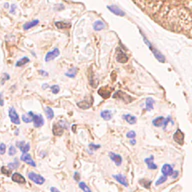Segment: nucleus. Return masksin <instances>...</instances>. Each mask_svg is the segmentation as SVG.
Returning <instances> with one entry per match:
<instances>
[{
	"label": "nucleus",
	"mask_w": 192,
	"mask_h": 192,
	"mask_svg": "<svg viewBox=\"0 0 192 192\" xmlns=\"http://www.w3.org/2000/svg\"><path fill=\"white\" fill-rule=\"evenodd\" d=\"M113 98L115 99H120V100H122L124 103H130L132 100H133V98H131L128 94L124 93L123 91H116L114 94H113Z\"/></svg>",
	"instance_id": "f257e3e1"
},
{
	"label": "nucleus",
	"mask_w": 192,
	"mask_h": 192,
	"mask_svg": "<svg viewBox=\"0 0 192 192\" xmlns=\"http://www.w3.org/2000/svg\"><path fill=\"white\" fill-rule=\"evenodd\" d=\"M28 177H29L30 180L35 182V183L38 184V185H41V184H43L44 182H45V179H44L41 175L34 173V172H29V173H28Z\"/></svg>",
	"instance_id": "f03ea898"
},
{
	"label": "nucleus",
	"mask_w": 192,
	"mask_h": 192,
	"mask_svg": "<svg viewBox=\"0 0 192 192\" xmlns=\"http://www.w3.org/2000/svg\"><path fill=\"white\" fill-rule=\"evenodd\" d=\"M32 122H33V125H34V127H35V128L41 127V126L44 124L43 116H42L41 114H34Z\"/></svg>",
	"instance_id": "7ed1b4c3"
},
{
	"label": "nucleus",
	"mask_w": 192,
	"mask_h": 192,
	"mask_svg": "<svg viewBox=\"0 0 192 192\" xmlns=\"http://www.w3.org/2000/svg\"><path fill=\"white\" fill-rule=\"evenodd\" d=\"M9 118H10V120L14 124H19V123H20V119H19L18 114H17L16 110H15L13 107H11L10 110H9Z\"/></svg>",
	"instance_id": "20e7f679"
},
{
	"label": "nucleus",
	"mask_w": 192,
	"mask_h": 192,
	"mask_svg": "<svg viewBox=\"0 0 192 192\" xmlns=\"http://www.w3.org/2000/svg\"><path fill=\"white\" fill-rule=\"evenodd\" d=\"M20 160H22L23 162L27 163V164L30 165V166H33V167L36 166L34 160L32 159V157L30 156V154H28V153H23V154L21 155V157H20Z\"/></svg>",
	"instance_id": "39448f33"
},
{
	"label": "nucleus",
	"mask_w": 192,
	"mask_h": 192,
	"mask_svg": "<svg viewBox=\"0 0 192 192\" xmlns=\"http://www.w3.org/2000/svg\"><path fill=\"white\" fill-rule=\"evenodd\" d=\"M59 49L58 48H54L52 51H50V52H48L47 54H46L45 56V61L46 62H48V61H51L53 60V59H55L57 56H59Z\"/></svg>",
	"instance_id": "423d86ee"
},
{
	"label": "nucleus",
	"mask_w": 192,
	"mask_h": 192,
	"mask_svg": "<svg viewBox=\"0 0 192 192\" xmlns=\"http://www.w3.org/2000/svg\"><path fill=\"white\" fill-rule=\"evenodd\" d=\"M173 139H174V141H175L176 143L180 144V145H182V144H183V142H184V134L182 133L181 130H180V129L176 130V132L174 133Z\"/></svg>",
	"instance_id": "0eeeda50"
},
{
	"label": "nucleus",
	"mask_w": 192,
	"mask_h": 192,
	"mask_svg": "<svg viewBox=\"0 0 192 192\" xmlns=\"http://www.w3.org/2000/svg\"><path fill=\"white\" fill-rule=\"evenodd\" d=\"M109 157H110V159L117 165V166H120V165H121L122 157L120 156V155L115 154V153H113V152H109Z\"/></svg>",
	"instance_id": "6e6552de"
},
{
	"label": "nucleus",
	"mask_w": 192,
	"mask_h": 192,
	"mask_svg": "<svg viewBox=\"0 0 192 192\" xmlns=\"http://www.w3.org/2000/svg\"><path fill=\"white\" fill-rule=\"evenodd\" d=\"M116 59H117V61L120 62V63H126L128 61V56H127L126 53L123 52V51L119 50L118 52H117Z\"/></svg>",
	"instance_id": "1a4fd4ad"
},
{
	"label": "nucleus",
	"mask_w": 192,
	"mask_h": 192,
	"mask_svg": "<svg viewBox=\"0 0 192 192\" xmlns=\"http://www.w3.org/2000/svg\"><path fill=\"white\" fill-rule=\"evenodd\" d=\"M161 171H162V173H163V175H164V176H169V175H171V174L173 173V168H172L171 165L165 164V165H163Z\"/></svg>",
	"instance_id": "9d476101"
},
{
	"label": "nucleus",
	"mask_w": 192,
	"mask_h": 192,
	"mask_svg": "<svg viewBox=\"0 0 192 192\" xmlns=\"http://www.w3.org/2000/svg\"><path fill=\"white\" fill-rule=\"evenodd\" d=\"M64 129L65 127L64 126H60V123H57L53 125V133H54V135H57V136L62 135L63 130Z\"/></svg>",
	"instance_id": "9b49d317"
},
{
	"label": "nucleus",
	"mask_w": 192,
	"mask_h": 192,
	"mask_svg": "<svg viewBox=\"0 0 192 192\" xmlns=\"http://www.w3.org/2000/svg\"><path fill=\"white\" fill-rule=\"evenodd\" d=\"M17 146L20 148V150L22 151L23 153H27L30 149L29 143H25V142H23V141L18 142V143H17Z\"/></svg>",
	"instance_id": "f8f14e48"
},
{
	"label": "nucleus",
	"mask_w": 192,
	"mask_h": 192,
	"mask_svg": "<svg viewBox=\"0 0 192 192\" xmlns=\"http://www.w3.org/2000/svg\"><path fill=\"white\" fill-rule=\"evenodd\" d=\"M92 101H93V99H91L90 101L88 100H83V101H80V102L77 103L78 107L81 109H88L91 107V104H92Z\"/></svg>",
	"instance_id": "ddd939ff"
},
{
	"label": "nucleus",
	"mask_w": 192,
	"mask_h": 192,
	"mask_svg": "<svg viewBox=\"0 0 192 192\" xmlns=\"http://www.w3.org/2000/svg\"><path fill=\"white\" fill-rule=\"evenodd\" d=\"M12 180L14 182H17V183L19 184H24L25 183V178L23 177L21 174L19 173H14L12 175Z\"/></svg>",
	"instance_id": "4468645a"
},
{
	"label": "nucleus",
	"mask_w": 192,
	"mask_h": 192,
	"mask_svg": "<svg viewBox=\"0 0 192 192\" xmlns=\"http://www.w3.org/2000/svg\"><path fill=\"white\" fill-rule=\"evenodd\" d=\"M33 116H34V113L32 112V111H30V112H27L22 115V120L25 122V123H30V122H32V120H33Z\"/></svg>",
	"instance_id": "2eb2a0df"
},
{
	"label": "nucleus",
	"mask_w": 192,
	"mask_h": 192,
	"mask_svg": "<svg viewBox=\"0 0 192 192\" xmlns=\"http://www.w3.org/2000/svg\"><path fill=\"white\" fill-rule=\"evenodd\" d=\"M123 119L126 122H128L129 124H135L136 121H137V118H136L134 115H131V114L123 115Z\"/></svg>",
	"instance_id": "dca6fc26"
},
{
	"label": "nucleus",
	"mask_w": 192,
	"mask_h": 192,
	"mask_svg": "<svg viewBox=\"0 0 192 192\" xmlns=\"http://www.w3.org/2000/svg\"><path fill=\"white\" fill-rule=\"evenodd\" d=\"M113 177H114V179L116 180V181H118L120 184H122V185L124 186H128V181L126 180L125 176L123 175H113Z\"/></svg>",
	"instance_id": "f3484780"
},
{
	"label": "nucleus",
	"mask_w": 192,
	"mask_h": 192,
	"mask_svg": "<svg viewBox=\"0 0 192 192\" xmlns=\"http://www.w3.org/2000/svg\"><path fill=\"white\" fill-rule=\"evenodd\" d=\"M98 94L101 96V97H103V98H108V97H110L111 93H110V90L107 89V88H100V89L98 90Z\"/></svg>",
	"instance_id": "a211bd4d"
},
{
	"label": "nucleus",
	"mask_w": 192,
	"mask_h": 192,
	"mask_svg": "<svg viewBox=\"0 0 192 192\" xmlns=\"http://www.w3.org/2000/svg\"><path fill=\"white\" fill-rule=\"evenodd\" d=\"M108 9L112 13H114V14H116V15H119V16H124V15H125V13H124L121 9L118 8V7H116V6H108Z\"/></svg>",
	"instance_id": "6ab92c4d"
},
{
	"label": "nucleus",
	"mask_w": 192,
	"mask_h": 192,
	"mask_svg": "<svg viewBox=\"0 0 192 192\" xmlns=\"http://www.w3.org/2000/svg\"><path fill=\"white\" fill-rule=\"evenodd\" d=\"M100 115L104 120H107V121L112 118V112L109 110H103L102 112L100 113Z\"/></svg>",
	"instance_id": "aec40b11"
},
{
	"label": "nucleus",
	"mask_w": 192,
	"mask_h": 192,
	"mask_svg": "<svg viewBox=\"0 0 192 192\" xmlns=\"http://www.w3.org/2000/svg\"><path fill=\"white\" fill-rule=\"evenodd\" d=\"M145 163L148 165V168L149 169H156L157 166L153 163V156H150L149 158L145 159Z\"/></svg>",
	"instance_id": "412c9836"
},
{
	"label": "nucleus",
	"mask_w": 192,
	"mask_h": 192,
	"mask_svg": "<svg viewBox=\"0 0 192 192\" xmlns=\"http://www.w3.org/2000/svg\"><path fill=\"white\" fill-rule=\"evenodd\" d=\"M164 118L163 117H157V118H155L154 120H153V125L156 126V127H160L161 125H163V123H164Z\"/></svg>",
	"instance_id": "4be33fe9"
},
{
	"label": "nucleus",
	"mask_w": 192,
	"mask_h": 192,
	"mask_svg": "<svg viewBox=\"0 0 192 192\" xmlns=\"http://www.w3.org/2000/svg\"><path fill=\"white\" fill-rule=\"evenodd\" d=\"M151 51H152L153 53H154V55H155V57H156L157 59H158L159 61H161V62H164L165 61V58H164V56H163L162 54H161L160 52H158V51L156 50V49H154V48H151L150 49Z\"/></svg>",
	"instance_id": "5701e85b"
},
{
	"label": "nucleus",
	"mask_w": 192,
	"mask_h": 192,
	"mask_svg": "<svg viewBox=\"0 0 192 192\" xmlns=\"http://www.w3.org/2000/svg\"><path fill=\"white\" fill-rule=\"evenodd\" d=\"M105 27L104 25V23L102 22V21H96L95 23H94V25H93V28L94 30H96V31H99V30H102L103 28Z\"/></svg>",
	"instance_id": "b1692460"
},
{
	"label": "nucleus",
	"mask_w": 192,
	"mask_h": 192,
	"mask_svg": "<svg viewBox=\"0 0 192 192\" xmlns=\"http://www.w3.org/2000/svg\"><path fill=\"white\" fill-rule=\"evenodd\" d=\"M45 111H46V116H47V118L49 119V120L53 119V117H54V112H53L52 109H51L50 107H46Z\"/></svg>",
	"instance_id": "393cba45"
},
{
	"label": "nucleus",
	"mask_w": 192,
	"mask_h": 192,
	"mask_svg": "<svg viewBox=\"0 0 192 192\" xmlns=\"http://www.w3.org/2000/svg\"><path fill=\"white\" fill-rule=\"evenodd\" d=\"M29 62V59L27 58V57H23V58H21L20 60H18L16 62V66L17 67H20V66H23L24 64H26V63Z\"/></svg>",
	"instance_id": "a878e982"
},
{
	"label": "nucleus",
	"mask_w": 192,
	"mask_h": 192,
	"mask_svg": "<svg viewBox=\"0 0 192 192\" xmlns=\"http://www.w3.org/2000/svg\"><path fill=\"white\" fill-rule=\"evenodd\" d=\"M153 103H154V101H153L151 98L146 99V110H148V111L152 110L153 109Z\"/></svg>",
	"instance_id": "bb28decb"
},
{
	"label": "nucleus",
	"mask_w": 192,
	"mask_h": 192,
	"mask_svg": "<svg viewBox=\"0 0 192 192\" xmlns=\"http://www.w3.org/2000/svg\"><path fill=\"white\" fill-rule=\"evenodd\" d=\"M36 24H38V20H34V21H32V22L26 23L25 25H24V29L28 30L29 28H31V27H33V26H35Z\"/></svg>",
	"instance_id": "cd10ccee"
},
{
	"label": "nucleus",
	"mask_w": 192,
	"mask_h": 192,
	"mask_svg": "<svg viewBox=\"0 0 192 192\" xmlns=\"http://www.w3.org/2000/svg\"><path fill=\"white\" fill-rule=\"evenodd\" d=\"M139 183L141 184L142 186H144L145 188H149L150 187L151 181H149V180H147V179H141V180H139Z\"/></svg>",
	"instance_id": "c85d7f7f"
},
{
	"label": "nucleus",
	"mask_w": 192,
	"mask_h": 192,
	"mask_svg": "<svg viewBox=\"0 0 192 192\" xmlns=\"http://www.w3.org/2000/svg\"><path fill=\"white\" fill-rule=\"evenodd\" d=\"M17 167H19V162L16 160V159H14L13 162H11L8 164V168H10V170L15 169V168H17Z\"/></svg>",
	"instance_id": "c756f323"
},
{
	"label": "nucleus",
	"mask_w": 192,
	"mask_h": 192,
	"mask_svg": "<svg viewBox=\"0 0 192 192\" xmlns=\"http://www.w3.org/2000/svg\"><path fill=\"white\" fill-rule=\"evenodd\" d=\"M79 187H80V189H82L84 192H91L90 188L88 187V186L86 185L84 182H79Z\"/></svg>",
	"instance_id": "7c9ffc66"
},
{
	"label": "nucleus",
	"mask_w": 192,
	"mask_h": 192,
	"mask_svg": "<svg viewBox=\"0 0 192 192\" xmlns=\"http://www.w3.org/2000/svg\"><path fill=\"white\" fill-rule=\"evenodd\" d=\"M76 71H77V69L74 68L73 70H69L68 72H66V73H65V75L68 76V77H70V78L75 77V75H76Z\"/></svg>",
	"instance_id": "2f4dec72"
},
{
	"label": "nucleus",
	"mask_w": 192,
	"mask_h": 192,
	"mask_svg": "<svg viewBox=\"0 0 192 192\" xmlns=\"http://www.w3.org/2000/svg\"><path fill=\"white\" fill-rule=\"evenodd\" d=\"M55 24H56V26L58 28H66V27H69V26H70L68 23H63V22H56Z\"/></svg>",
	"instance_id": "473e14b6"
},
{
	"label": "nucleus",
	"mask_w": 192,
	"mask_h": 192,
	"mask_svg": "<svg viewBox=\"0 0 192 192\" xmlns=\"http://www.w3.org/2000/svg\"><path fill=\"white\" fill-rule=\"evenodd\" d=\"M50 89H51V91H52V93H53V94H57L59 91H60V88H59V86H58V85H53V86H51Z\"/></svg>",
	"instance_id": "72a5a7b5"
},
{
	"label": "nucleus",
	"mask_w": 192,
	"mask_h": 192,
	"mask_svg": "<svg viewBox=\"0 0 192 192\" xmlns=\"http://www.w3.org/2000/svg\"><path fill=\"white\" fill-rule=\"evenodd\" d=\"M166 179H167V176H161V177L159 178L158 180H157L155 184H156V185H160V184H162L163 182L166 181Z\"/></svg>",
	"instance_id": "f704fd0d"
},
{
	"label": "nucleus",
	"mask_w": 192,
	"mask_h": 192,
	"mask_svg": "<svg viewBox=\"0 0 192 192\" xmlns=\"http://www.w3.org/2000/svg\"><path fill=\"white\" fill-rule=\"evenodd\" d=\"M126 136H127L128 138H130V139H134V137L136 136V133H135V131H133V130H132V131L128 132V133L126 134Z\"/></svg>",
	"instance_id": "c9c22d12"
},
{
	"label": "nucleus",
	"mask_w": 192,
	"mask_h": 192,
	"mask_svg": "<svg viewBox=\"0 0 192 192\" xmlns=\"http://www.w3.org/2000/svg\"><path fill=\"white\" fill-rule=\"evenodd\" d=\"M16 154V148L14 146H10L9 147V155L13 156V155Z\"/></svg>",
	"instance_id": "e433bc0d"
},
{
	"label": "nucleus",
	"mask_w": 192,
	"mask_h": 192,
	"mask_svg": "<svg viewBox=\"0 0 192 192\" xmlns=\"http://www.w3.org/2000/svg\"><path fill=\"white\" fill-rule=\"evenodd\" d=\"M5 150H6V145H5L4 143H1L0 144V153H1V154H4Z\"/></svg>",
	"instance_id": "4c0bfd02"
},
{
	"label": "nucleus",
	"mask_w": 192,
	"mask_h": 192,
	"mask_svg": "<svg viewBox=\"0 0 192 192\" xmlns=\"http://www.w3.org/2000/svg\"><path fill=\"white\" fill-rule=\"evenodd\" d=\"M89 148L91 151H93V150H96V149L100 148V145H94V144L91 143V144H89Z\"/></svg>",
	"instance_id": "58836bf2"
},
{
	"label": "nucleus",
	"mask_w": 192,
	"mask_h": 192,
	"mask_svg": "<svg viewBox=\"0 0 192 192\" xmlns=\"http://www.w3.org/2000/svg\"><path fill=\"white\" fill-rule=\"evenodd\" d=\"M1 171H2L3 174H6V175H9V174H10V170H7L6 167H4V166L1 168Z\"/></svg>",
	"instance_id": "ea45409f"
},
{
	"label": "nucleus",
	"mask_w": 192,
	"mask_h": 192,
	"mask_svg": "<svg viewBox=\"0 0 192 192\" xmlns=\"http://www.w3.org/2000/svg\"><path fill=\"white\" fill-rule=\"evenodd\" d=\"M74 179H75L76 181H79V173H78V172L74 173Z\"/></svg>",
	"instance_id": "a19ab883"
},
{
	"label": "nucleus",
	"mask_w": 192,
	"mask_h": 192,
	"mask_svg": "<svg viewBox=\"0 0 192 192\" xmlns=\"http://www.w3.org/2000/svg\"><path fill=\"white\" fill-rule=\"evenodd\" d=\"M39 73L41 74V75H43V76H48V73H47V72H45L44 70H40Z\"/></svg>",
	"instance_id": "79ce46f5"
},
{
	"label": "nucleus",
	"mask_w": 192,
	"mask_h": 192,
	"mask_svg": "<svg viewBox=\"0 0 192 192\" xmlns=\"http://www.w3.org/2000/svg\"><path fill=\"white\" fill-rule=\"evenodd\" d=\"M0 105H4V101H3L2 94H1V93H0Z\"/></svg>",
	"instance_id": "37998d69"
},
{
	"label": "nucleus",
	"mask_w": 192,
	"mask_h": 192,
	"mask_svg": "<svg viewBox=\"0 0 192 192\" xmlns=\"http://www.w3.org/2000/svg\"><path fill=\"white\" fill-rule=\"evenodd\" d=\"M50 191L51 192H60L58 189H57V188H55V187H51L50 188Z\"/></svg>",
	"instance_id": "c03bdc74"
},
{
	"label": "nucleus",
	"mask_w": 192,
	"mask_h": 192,
	"mask_svg": "<svg viewBox=\"0 0 192 192\" xmlns=\"http://www.w3.org/2000/svg\"><path fill=\"white\" fill-rule=\"evenodd\" d=\"M130 144H131V145H135V144H136V140L135 139H131V141H130Z\"/></svg>",
	"instance_id": "a18cd8bd"
},
{
	"label": "nucleus",
	"mask_w": 192,
	"mask_h": 192,
	"mask_svg": "<svg viewBox=\"0 0 192 192\" xmlns=\"http://www.w3.org/2000/svg\"><path fill=\"white\" fill-rule=\"evenodd\" d=\"M173 178H176L177 177V175H178V171H175V172H173Z\"/></svg>",
	"instance_id": "49530a36"
},
{
	"label": "nucleus",
	"mask_w": 192,
	"mask_h": 192,
	"mask_svg": "<svg viewBox=\"0 0 192 192\" xmlns=\"http://www.w3.org/2000/svg\"><path fill=\"white\" fill-rule=\"evenodd\" d=\"M46 87H48V84H43L42 88H43V89H46Z\"/></svg>",
	"instance_id": "de8ad7c7"
}]
</instances>
